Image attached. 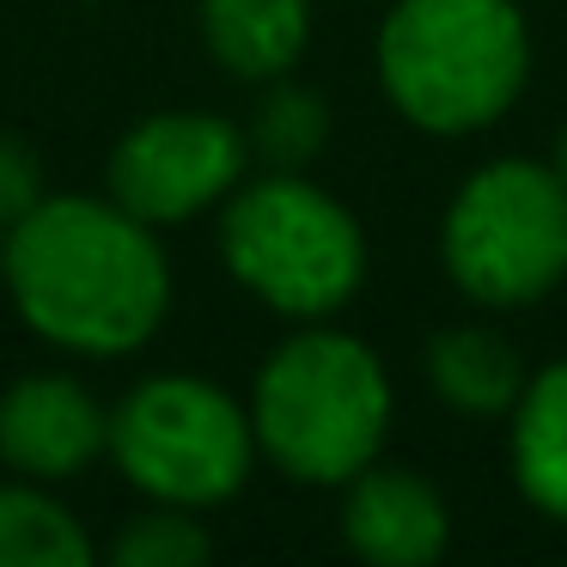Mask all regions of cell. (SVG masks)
Returning a JSON list of instances; mask_svg holds the SVG:
<instances>
[{
  "instance_id": "cell-1",
  "label": "cell",
  "mask_w": 567,
  "mask_h": 567,
  "mask_svg": "<svg viewBox=\"0 0 567 567\" xmlns=\"http://www.w3.org/2000/svg\"><path fill=\"white\" fill-rule=\"evenodd\" d=\"M19 318L74 354H128L165 318L172 275L153 226L116 202L55 196L7 233V269Z\"/></svg>"
},
{
  "instance_id": "cell-2",
  "label": "cell",
  "mask_w": 567,
  "mask_h": 567,
  "mask_svg": "<svg viewBox=\"0 0 567 567\" xmlns=\"http://www.w3.org/2000/svg\"><path fill=\"white\" fill-rule=\"evenodd\" d=\"M379 74L409 123L464 135L525 86V19L513 0H396Z\"/></svg>"
},
{
  "instance_id": "cell-3",
  "label": "cell",
  "mask_w": 567,
  "mask_h": 567,
  "mask_svg": "<svg viewBox=\"0 0 567 567\" xmlns=\"http://www.w3.org/2000/svg\"><path fill=\"white\" fill-rule=\"evenodd\" d=\"M391 421V384L372 348L336 330H306L269 354L250 433L299 482H348L372 464Z\"/></svg>"
},
{
  "instance_id": "cell-4",
  "label": "cell",
  "mask_w": 567,
  "mask_h": 567,
  "mask_svg": "<svg viewBox=\"0 0 567 567\" xmlns=\"http://www.w3.org/2000/svg\"><path fill=\"white\" fill-rule=\"evenodd\" d=\"M226 269L287 318H323L360 287L367 250L348 208L299 177H262L238 189L220 226Z\"/></svg>"
},
{
  "instance_id": "cell-5",
  "label": "cell",
  "mask_w": 567,
  "mask_h": 567,
  "mask_svg": "<svg viewBox=\"0 0 567 567\" xmlns=\"http://www.w3.org/2000/svg\"><path fill=\"white\" fill-rule=\"evenodd\" d=\"M111 457L141 494L165 506H214L250 476V421L220 384L165 372L111 415Z\"/></svg>"
},
{
  "instance_id": "cell-6",
  "label": "cell",
  "mask_w": 567,
  "mask_h": 567,
  "mask_svg": "<svg viewBox=\"0 0 567 567\" xmlns=\"http://www.w3.org/2000/svg\"><path fill=\"white\" fill-rule=\"evenodd\" d=\"M445 269L482 306H525L567 275V184L501 159L457 189L445 214Z\"/></svg>"
},
{
  "instance_id": "cell-7",
  "label": "cell",
  "mask_w": 567,
  "mask_h": 567,
  "mask_svg": "<svg viewBox=\"0 0 567 567\" xmlns=\"http://www.w3.org/2000/svg\"><path fill=\"white\" fill-rule=\"evenodd\" d=\"M245 172V135L220 116L165 111L135 123L111 153V202L141 226H177L220 202Z\"/></svg>"
},
{
  "instance_id": "cell-8",
  "label": "cell",
  "mask_w": 567,
  "mask_h": 567,
  "mask_svg": "<svg viewBox=\"0 0 567 567\" xmlns=\"http://www.w3.org/2000/svg\"><path fill=\"white\" fill-rule=\"evenodd\" d=\"M111 452V415L86 384L62 372H31L0 396V464L31 482H68Z\"/></svg>"
},
{
  "instance_id": "cell-9",
  "label": "cell",
  "mask_w": 567,
  "mask_h": 567,
  "mask_svg": "<svg viewBox=\"0 0 567 567\" xmlns=\"http://www.w3.org/2000/svg\"><path fill=\"white\" fill-rule=\"evenodd\" d=\"M342 530L354 543V555H367V561L421 567L445 549V506L409 470H360Z\"/></svg>"
},
{
  "instance_id": "cell-10",
  "label": "cell",
  "mask_w": 567,
  "mask_h": 567,
  "mask_svg": "<svg viewBox=\"0 0 567 567\" xmlns=\"http://www.w3.org/2000/svg\"><path fill=\"white\" fill-rule=\"evenodd\" d=\"M306 0H202V38L238 80H275L306 50Z\"/></svg>"
},
{
  "instance_id": "cell-11",
  "label": "cell",
  "mask_w": 567,
  "mask_h": 567,
  "mask_svg": "<svg viewBox=\"0 0 567 567\" xmlns=\"http://www.w3.org/2000/svg\"><path fill=\"white\" fill-rule=\"evenodd\" d=\"M513 464L525 494L543 513L567 518V360L518 391V421H513Z\"/></svg>"
},
{
  "instance_id": "cell-12",
  "label": "cell",
  "mask_w": 567,
  "mask_h": 567,
  "mask_svg": "<svg viewBox=\"0 0 567 567\" xmlns=\"http://www.w3.org/2000/svg\"><path fill=\"white\" fill-rule=\"evenodd\" d=\"M427 367H433V384H440L445 403L470 409V415H501L525 391L518 348L494 330H445L433 342Z\"/></svg>"
},
{
  "instance_id": "cell-13",
  "label": "cell",
  "mask_w": 567,
  "mask_h": 567,
  "mask_svg": "<svg viewBox=\"0 0 567 567\" xmlns=\"http://www.w3.org/2000/svg\"><path fill=\"white\" fill-rule=\"evenodd\" d=\"M92 537L62 501L25 482H0V567H86Z\"/></svg>"
},
{
  "instance_id": "cell-14",
  "label": "cell",
  "mask_w": 567,
  "mask_h": 567,
  "mask_svg": "<svg viewBox=\"0 0 567 567\" xmlns=\"http://www.w3.org/2000/svg\"><path fill=\"white\" fill-rule=\"evenodd\" d=\"M208 555H214V543L189 518V506H165V501L153 513L128 518L123 537H116V561L123 567H196Z\"/></svg>"
},
{
  "instance_id": "cell-15",
  "label": "cell",
  "mask_w": 567,
  "mask_h": 567,
  "mask_svg": "<svg viewBox=\"0 0 567 567\" xmlns=\"http://www.w3.org/2000/svg\"><path fill=\"white\" fill-rule=\"evenodd\" d=\"M323 104L311 99V92H275L269 104H262L257 116V147L269 153L281 172H293V165H306L311 153L323 147Z\"/></svg>"
},
{
  "instance_id": "cell-16",
  "label": "cell",
  "mask_w": 567,
  "mask_h": 567,
  "mask_svg": "<svg viewBox=\"0 0 567 567\" xmlns=\"http://www.w3.org/2000/svg\"><path fill=\"white\" fill-rule=\"evenodd\" d=\"M38 177H43L38 172V153H31L19 135H7V128H0V226H7V233H13V226L43 202Z\"/></svg>"
},
{
  "instance_id": "cell-17",
  "label": "cell",
  "mask_w": 567,
  "mask_h": 567,
  "mask_svg": "<svg viewBox=\"0 0 567 567\" xmlns=\"http://www.w3.org/2000/svg\"><path fill=\"white\" fill-rule=\"evenodd\" d=\"M555 177L567 184V128H561V147H555Z\"/></svg>"
},
{
  "instance_id": "cell-18",
  "label": "cell",
  "mask_w": 567,
  "mask_h": 567,
  "mask_svg": "<svg viewBox=\"0 0 567 567\" xmlns=\"http://www.w3.org/2000/svg\"><path fill=\"white\" fill-rule=\"evenodd\" d=\"M0 269H7V245H0Z\"/></svg>"
}]
</instances>
